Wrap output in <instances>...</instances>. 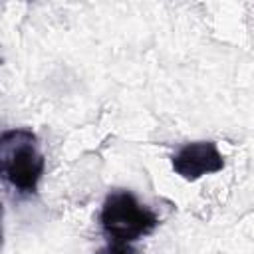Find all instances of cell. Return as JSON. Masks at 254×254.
<instances>
[{"mask_svg":"<svg viewBox=\"0 0 254 254\" xmlns=\"http://www.w3.org/2000/svg\"><path fill=\"white\" fill-rule=\"evenodd\" d=\"M46 171V157L40 139L32 129L16 127L0 135V175L2 181L18 194L32 196Z\"/></svg>","mask_w":254,"mask_h":254,"instance_id":"6da1fadb","label":"cell"},{"mask_svg":"<svg viewBox=\"0 0 254 254\" xmlns=\"http://www.w3.org/2000/svg\"><path fill=\"white\" fill-rule=\"evenodd\" d=\"M99 226L109 242L129 246L149 236L159 226V216L131 190L113 189L101 204Z\"/></svg>","mask_w":254,"mask_h":254,"instance_id":"7a4b0ae2","label":"cell"},{"mask_svg":"<svg viewBox=\"0 0 254 254\" xmlns=\"http://www.w3.org/2000/svg\"><path fill=\"white\" fill-rule=\"evenodd\" d=\"M175 175L194 183L206 175H214L224 169V155L214 141H189L181 145L171 157Z\"/></svg>","mask_w":254,"mask_h":254,"instance_id":"3957f363","label":"cell"},{"mask_svg":"<svg viewBox=\"0 0 254 254\" xmlns=\"http://www.w3.org/2000/svg\"><path fill=\"white\" fill-rule=\"evenodd\" d=\"M95 254H133L129 246L125 244H113V242H107L103 248H99Z\"/></svg>","mask_w":254,"mask_h":254,"instance_id":"277c9868","label":"cell"}]
</instances>
